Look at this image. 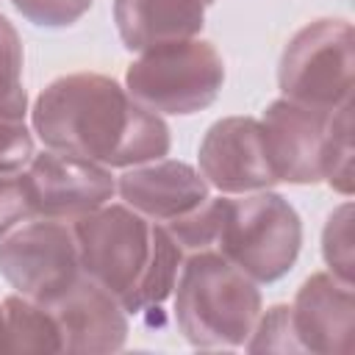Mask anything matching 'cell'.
<instances>
[{
  "mask_svg": "<svg viewBox=\"0 0 355 355\" xmlns=\"http://www.w3.org/2000/svg\"><path fill=\"white\" fill-rule=\"evenodd\" d=\"M31 122L44 147L103 166L158 161L172 144L169 125L100 72L55 78L36 97Z\"/></svg>",
  "mask_w": 355,
  "mask_h": 355,
  "instance_id": "1",
  "label": "cell"
},
{
  "mask_svg": "<svg viewBox=\"0 0 355 355\" xmlns=\"http://www.w3.org/2000/svg\"><path fill=\"white\" fill-rule=\"evenodd\" d=\"M80 272L128 313L161 305L178 280L183 250L169 230L139 211L105 202L72 219Z\"/></svg>",
  "mask_w": 355,
  "mask_h": 355,
  "instance_id": "2",
  "label": "cell"
},
{
  "mask_svg": "<svg viewBox=\"0 0 355 355\" xmlns=\"http://www.w3.org/2000/svg\"><path fill=\"white\" fill-rule=\"evenodd\" d=\"M175 322L200 349L241 347L258 316L261 291L219 250L189 252L175 280Z\"/></svg>",
  "mask_w": 355,
  "mask_h": 355,
  "instance_id": "3",
  "label": "cell"
},
{
  "mask_svg": "<svg viewBox=\"0 0 355 355\" xmlns=\"http://www.w3.org/2000/svg\"><path fill=\"white\" fill-rule=\"evenodd\" d=\"M302 247V222L294 205L269 191H247L239 200L225 197L222 227L214 250L239 266L255 283L280 280Z\"/></svg>",
  "mask_w": 355,
  "mask_h": 355,
  "instance_id": "4",
  "label": "cell"
},
{
  "mask_svg": "<svg viewBox=\"0 0 355 355\" xmlns=\"http://www.w3.org/2000/svg\"><path fill=\"white\" fill-rule=\"evenodd\" d=\"M225 83V61L211 42L180 39L141 50L125 72L128 94L155 114L208 108Z\"/></svg>",
  "mask_w": 355,
  "mask_h": 355,
  "instance_id": "5",
  "label": "cell"
},
{
  "mask_svg": "<svg viewBox=\"0 0 355 355\" xmlns=\"http://www.w3.org/2000/svg\"><path fill=\"white\" fill-rule=\"evenodd\" d=\"M355 39L347 19H313L300 28L277 67V83L283 97L333 114L352 103V69Z\"/></svg>",
  "mask_w": 355,
  "mask_h": 355,
  "instance_id": "6",
  "label": "cell"
},
{
  "mask_svg": "<svg viewBox=\"0 0 355 355\" xmlns=\"http://www.w3.org/2000/svg\"><path fill=\"white\" fill-rule=\"evenodd\" d=\"M0 275L33 302L58 297L80 275L72 225L47 216L17 225L0 241Z\"/></svg>",
  "mask_w": 355,
  "mask_h": 355,
  "instance_id": "7",
  "label": "cell"
},
{
  "mask_svg": "<svg viewBox=\"0 0 355 355\" xmlns=\"http://www.w3.org/2000/svg\"><path fill=\"white\" fill-rule=\"evenodd\" d=\"M22 183L33 216L64 222L97 211L116 191L108 166L50 147L31 158L22 169Z\"/></svg>",
  "mask_w": 355,
  "mask_h": 355,
  "instance_id": "8",
  "label": "cell"
},
{
  "mask_svg": "<svg viewBox=\"0 0 355 355\" xmlns=\"http://www.w3.org/2000/svg\"><path fill=\"white\" fill-rule=\"evenodd\" d=\"M197 161L200 175L222 194H247L277 183L261 119L252 116H225L214 122L200 141Z\"/></svg>",
  "mask_w": 355,
  "mask_h": 355,
  "instance_id": "9",
  "label": "cell"
},
{
  "mask_svg": "<svg viewBox=\"0 0 355 355\" xmlns=\"http://www.w3.org/2000/svg\"><path fill=\"white\" fill-rule=\"evenodd\" d=\"M44 308L58 327L61 352L105 355L125 347L128 311L83 272L58 297L44 302Z\"/></svg>",
  "mask_w": 355,
  "mask_h": 355,
  "instance_id": "10",
  "label": "cell"
},
{
  "mask_svg": "<svg viewBox=\"0 0 355 355\" xmlns=\"http://www.w3.org/2000/svg\"><path fill=\"white\" fill-rule=\"evenodd\" d=\"M330 116L333 114L300 105L288 97L269 103L261 119V130L277 180L300 186L322 180V153Z\"/></svg>",
  "mask_w": 355,
  "mask_h": 355,
  "instance_id": "11",
  "label": "cell"
},
{
  "mask_svg": "<svg viewBox=\"0 0 355 355\" xmlns=\"http://www.w3.org/2000/svg\"><path fill=\"white\" fill-rule=\"evenodd\" d=\"M355 291L333 272L311 275L291 305V324L302 352L344 355L352 347Z\"/></svg>",
  "mask_w": 355,
  "mask_h": 355,
  "instance_id": "12",
  "label": "cell"
},
{
  "mask_svg": "<svg viewBox=\"0 0 355 355\" xmlns=\"http://www.w3.org/2000/svg\"><path fill=\"white\" fill-rule=\"evenodd\" d=\"M116 191L128 208L158 225L186 216L211 197L208 180L194 166L169 158L136 164L133 169L119 175Z\"/></svg>",
  "mask_w": 355,
  "mask_h": 355,
  "instance_id": "13",
  "label": "cell"
},
{
  "mask_svg": "<svg viewBox=\"0 0 355 355\" xmlns=\"http://www.w3.org/2000/svg\"><path fill=\"white\" fill-rule=\"evenodd\" d=\"M114 22L128 50L194 39L205 22V0H114Z\"/></svg>",
  "mask_w": 355,
  "mask_h": 355,
  "instance_id": "14",
  "label": "cell"
},
{
  "mask_svg": "<svg viewBox=\"0 0 355 355\" xmlns=\"http://www.w3.org/2000/svg\"><path fill=\"white\" fill-rule=\"evenodd\" d=\"M11 352H61V336L50 316V311L22 294H11L3 300Z\"/></svg>",
  "mask_w": 355,
  "mask_h": 355,
  "instance_id": "15",
  "label": "cell"
},
{
  "mask_svg": "<svg viewBox=\"0 0 355 355\" xmlns=\"http://www.w3.org/2000/svg\"><path fill=\"white\" fill-rule=\"evenodd\" d=\"M322 180L344 197L352 194V103L341 105L330 116L322 153Z\"/></svg>",
  "mask_w": 355,
  "mask_h": 355,
  "instance_id": "16",
  "label": "cell"
},
{
  "mask_svg": "<svg viewBox=\"0 0 355 355\" xmlns=\"http://www.w3.org/2000/svg\"><path fill=\"white\" fill-rule=\"evenodd\" d=\"M28 94L22 89V39L0 14V119H25Z\"/></svg>",
  "mask_w": 355,
  "mask_h": 355,
  "instance_id": "17",
  "label": "cell"
},
{
  "mask_svg": "<svg viewBox=\"0 0 355 355\" xmlns=\"http://www.w3.org/2000/svg\"><path fill=\"white\" fill-rule=\"evenodd\" d=\"M222 214H225V197H208L194 211L166 222L164 227L178 241L183 255L186 252H200V250H214L219 227H222Z\"/></svg>",
  "mask_w": 355,
  "mask_h": 355,
  "instance_id": "18",
  "label": "cell"
},
{
  "mask_svg": "<svg viewBox=\"0 0 355 355\" xmlns=\"http://www.w3.org/2000/svg\"><path fill=\"white\" fill-rule=\"evenodd\" d=\"M322 255L330 272L352 283L355 275V252H352V202H341L330 216L322 230Z\"/></svg>",
  "mask_w": 355,
  "mask_h": 355,
  "instance_id": "19",
  "label": "cell"
},
{
  "mask_svg": "<svg viewBox=\"0 0 355 355\" xmlns=\"http://www.w3.org/2000/svg\"><path fill=\"white\" fill-rule=\"evenodd\" d=\"M244 347L250 352H302L291 324V305H272L258 316Z\"/></svg>",
  "mask_w": 355,
  "mask_h": 355,
  "instance_id": "20",
  "label": "cell"
},
{
  "mask_svg": "<svg viewBox=\"0 0 355 355\" xmlns=\"http://www.w3.org/2000/svg\"><path fill=\"white\" fill-rule=\"evenodd\" d=\"M14 8L33 25L42 28H67L78 22L94 0H11Z\"/></svg>",
  "mask_w": 355,
  "mask_h": 355,
  "instance_id": "21",
  "label": "cell"
},
{
  "mask_svg": "<svg viewBox=\"0 0 355 355\" xmlns=\"http://www.w3.org/2000/svg\"><path fill=\"white\" fill-rule=\"evenodd\" d=\"M33 158V136L25 119H0V175H19Z\"/></svg>",
  "mask_w": 355,
  "mask_h": 355,
  "instance_id": "22",
  "label": "cell"
},
{
  "mask_svg": "<svg viewBox=\"0 0 355 355\" xmlns=\"http://www.w3.org/2000/svg\"><path fill=\"white\" fill-rule=\"evenodd\" d=\"M28 216H33V214H31L28 191L22 183V172L19 175H0V241L17 225H22V219H28Z\"/></svg>",
  "mask_w": 355,
  "mask_h": 355,
  "instance_id": "23",
  "label": "cell"
},
{
  "mask_svg": "<svg viewBox=\"0 0 355 355\" xmlns=\"http://www.w3.org/2000/svg\"><path fill=\"white\" fill-rule=\"evenodd\" d=\"M0 352H11V336H8V322H6L3 305H0Z\"/></svg>",
  "mask_w": 355,
  "mask_h": 355,
  "instance_id": "24",
  "label": "cell"
},
{
  "mask_svg": "<svg viewBox=\"0 0 355 355\" xmlns=\"http://www.w3.org/2000/svg\"><path fill=\"white\" fill-rule=\"evenodd\" d=\"M211 3H214V0H205V6H211Z\"/></svg>",
  "mask_w": 355,
  "mask_h": 355,
  "instance_id": "25",
  "label": "cell"
}]
</instances>
